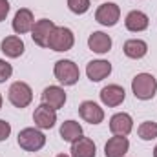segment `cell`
I'll list each match as a JSON object with an SVG mask.
<instances>
[{
  "label": "cell",
  "mask_w": 157,
  "mask_h": 157,
  "mask_svg": "<svg viewBox=\"0 0 157 157\" xmlns=\"http://www.w3.org/2000/svg\"><path fill=\"white\" fill-rule=\"evenodd\" d=\"M132 91L135 95V99H141V101H150L154 99L157 91V80L154 75L150 73H139L135 75L132 80Z\"/></svg>",
  "instance_id": "obj_1"
},
{
  "label": "cell",
  "mask_w": 157,
  "mask_h": 157,
  "mask_svg": "<svg viewBox=\"0 0 157 157\" xmlns=\"http://www.w3.org/2000/svg\"><path fill=\"white\" fill-rule=\"evenodd\" d=\"M73 44H75L73 31L64 26H57L48 40V48L53 51H70L73 48Z\"/></svg>",
  "instance_id": "obj_2"
},
{
  "label": "cell",
  "mask_w": 157,
  "mask_h": 157,
  "mask_svg": "<svg viewBox=\"0 0 157 157\" xmlns=\"http://www.w3.org/2000/svg\"><path fill=\"white\" fill-rule=\"evenodd\" d=\"M53 73H55V78H57L60 84H64V86H73V84H77L78 77H80L78 66L73 60H66V59L55 62Z\"/></svg>",
  "instance_id": "obj_3"
},
{
  "label": "cell",
  "mask_w": 157,
  "mask_h": 157,
  "mask_svg": "<svg viewBox=\"0 0 157 157\" xmlns=\"http://www.w3.org/2000/svg\"><path fill=\"white\" fill-rule=\"evenodd\" d=\"M7 97H9V102L15 106V108H26L31 104L33 101V91L29 88V84L22 82V80H17L9 86V91H7Z\"/></svg>",
  "instance_id": "obj_4"
},
{
  "label": "cell",
  "mask_w": 157,
  "mask_h": 157,
  "mask_svg": "<svg viewBox=\"0 0 157 157\" xmlns=\"http://www.w3.org/2000/svg\"><path fill=\"white\" fill-rule=\"evenodd\" d=\"M46 144V135L39 128H24L18 132V146L26 152H39Z\"/></svg>",
  "instance_id": "obj_5"
},
{
  "label": "cell",
  "mask_w": 157,
  "mask_h": 157,
  "mask_svg": "<svg viewBox=\"0 0 157 157\" xmlns=\"http://www.w3.org/2000/svg\"><path fill=\"white\" fill-rule=\"evenodd\" d=\"M121 18V7L113 2H106V4H101L95 11V20L102 26H115Z\"/></svg>",
  "instance_id": "obj_6"
},
{
  "label": "cell",
  "mask_w": 157,
  "mask_h": 157,
  "mask_svg": "<svg viewBox=\"0 0 157 157\" xmlns=\"http://www.w3.org/2000/svg\"><path fill=\"white\" fill-rule=\"evenodd\" d=\"M99 95H101V101H102L104 106H108V108H117V106H121V104L124 102L126 91H124V88L119 86V84H108V86H104V88L101 90Z\"/></svg>",
  "instance_id": "obj_7"
},
{
  "label": "cell",
  "mask_w": 157,
  "mask_h": 157,
  "mask_svg": "<svg viewBox=\"0 0 157 157\" xmlns=\"http://www.w3.org/2000/svg\"><path fill=\"white\" fill-rule=\"evenodd\" d=\"M33 121H35V126L40 130H49L55 126L57 122V110H53L51 106L48 104H39L35 108V113H33Z\"/></svg>",
  "instance_id": "obj_8"
},
{
  "label": "cell",
  "mask_w": 157,
  "mask_h": 157,
  "mask_svg": "<svg viewBox=\"0 0 157 157\" xmlns=\"http://www.w3.org/2000/svg\"><path fill=\"white\" fill-rule=\"evenodd\" d=\"M57 26L53 24V20H48V18H42V20H37L33 29H31V39L33 42L40 46V48H48V40H49V35L53 33Z\"/></svg>",
  "instance_id": "obj_9"
},
{
  "label": "cell",
  "mask_w": 157,
  "mask_h": 157,
  "mask_svg": "<svg viewBox=\"0 0 157 157\" xmlns=\"http://www.w3.org/2000/svg\"><path fill=\"white\" fill-rule=\"evenodd\" d=\"M78 115L90 124H101L104 121V110L93 101H84L78 106Z\"/></svg>",
  "instance_id": "obj_10"
},
{
  "label": "cell",
  "mask_w": 157,
  "mask_h": 157,
  "mask_svg": "<svg viewBox=\"0 0 157 157\" xmlns=\"http://www.w3.org/2000/svg\"><path fill=\"white\" fill-rule=\"evenodd\" d=\"M35 26V18H33V13L28 9V7H22L15 13V18H13V29L15 33L18 35H24L28 31H31Z\"/></svg>",
  "instance_id": "obj_11"
},
{
  "label": "cell",
  "mask_w": 157,
  "mask_h": 157,
  "mask_svg": "<svg viewBox=\"0 0 157 157\" xmlns=\"http://www.w3.org/2000/svg\"><path fill=\"white\" fill-rule=\"evenodd\" d=\"M112 73V64L108 60H91L86 66V75L91 82H101Z\"/></svg>",
  "instance_id": "obj_12"
},
{
  "label": "cell",
  "mask_w": 157,
  "mask_h": 157,
  "mask_svg": "<svg viewBox=\"0 0 157 157\" xmlns=\"http://www.w3.org/2000/svg\"><path fill=\"white\" fill-rule=\"evenodd\" d=\"M133 128V119L130 117L128 113H115L113 117L110 119V132L113 135H122L126 137Z\"/></svg>",
  "instance_id": "obj_13"
},
{
  "label": "cell",
  "mask_w": 157,
  "mask_h": 157,
  "mask_svg": "<svg viewBox=\"0 0 157 157\" xmlns=\"http://www.w3.org/2000/svg\"><path fill=\"white\" fill-rule=\"evenodd\" d=\"M42 102L51 106L53 110H59L66 102V91L62 88H59V86H48L42 91Z\"/></svg>",
  "instance_id": "obj_14"
},
{
  "label": "cell",
  "mask_w": 157,
  "mask_h": 157,
  "mask_svg": "<svg viewBox=\"0 0 157 157\" xmlns=\"http://www.w3.org/2000/svg\"><path fill=\"white\" fill-rule=\"evenodd\" d=\"M130 148V141L122 135H115L112 139H108L106 146H104V155L106 157H124Z\"/></svg>",
  "instance_id": "obj_15"
},
{
  "label": "cell",
  "mask_w": 157,
  "mask_h": 157,
  "mask_svg": "<svg viewBox=\"0 0 157 157\" xmlns=\"http://www.w3.org/2000/svg\"><path fill=\"white\" fill-rule=\"evenodd\" d=\"M88 48L93 51V53H99V55H104L112 49V39L110 35L102 33V31H93L88 39Z\"/></svg>",
  "instance_id": "obj_16"
},
{
  "label": "cell",
  "mask_w": 157,
  "mask_h": 157,
  "mask_svg": "<svg viewBox=\"0 0 157 157\" xmlns=\"http://www.w3.org/2000/svg\"><path fill=\"white\" fill-rule=\"evenodd\" d=\"M0 49H2V53L6 57L17 59V57H20L24 53V42H22L20 37H17V35H9V37H6V39L0 42Z\"/></svg>",
  "instance_id": "obj_17"
},
{
  "label": "cell",
  "mask_w": 157,
  "mask_h": 157,
  "mask_svg": "<svg viewBox=\"0 0 157 157\" xmlns=\"http://www.w3.org/2000/svg\"><path fill=\"white\" fill-rule=\"evenodd\" d=\"M148 24H150V20H148V17L143 13V11H130L128 15H126V18H124V26H126V29L128 31H133V33H139V31H144L146 28H148Z\"/></svg>",
  "instance_id": "obj_18"
},
{
  "label": "cell",
  "mask_w": 157,
  "mask_h": 157,
  "mask_svg": "<svg viewBox=\"0 0 157 157\" xmlns=\"http://www.w3.org/2000/svg\"><path fill=\"white\" fill-rule=\"evenodd\" d=\"M97 146L88 137H78L71 143V157H95Z\"/></svg>",
  "instance_id": "obj_19"
},
{
  "label": "cell",
  "mask_w": 157,
  "mask_h": 157,
  "mask_svg": "<svg viewBox=\"0 0 157 157\" xmlns=\"http://www.w3.org/2000/svg\"><path fill=\"white\" fill-rule=\"evenodd\" d=\"M124 55L128 59H143L146 53H148V44L141 39H132V40H126L124 42Z\"/></svg>",
  "instance_id": "obj_20"
},
{
  "label": "cell",
  "mask_w": 157,
  "mask_h": 157,
  "mask_svg": "<svg viewBox=\"0 0 157 157\" xmlns=\"http://www.w3.org/2000/svg\"><path fill=\"white\" fill-rule=\"evenodd\" d=\"M60 137L66 143H73L77 141L78 137H82V126L78 124L77 121H66L60 126Z\"/></svg>",
  "instance_id": "obj_21"
},
{
  "label": "cell",
  "mask_w": 157,
  "mask_h": 157,
  "mask_svg": "<svg viewBox=\"0 0 157 157\" xmlns=\"http://www.w3.org/2000/svg\"><path fill=\"white\" fill-rule=\"evenodd\" d=\"M137 133L143 141H152L157 137V122L154 121H144L141 122V126L137 128Z\"/></svg>",
  "instance_id": "obj_22"
},
{
  "label": "cell",
  "mask_w": 157,
  "mask_h": 157,
  "mask_svg": "<svg viewBox=\"0 0 157 157\" xmlns=\"http://www.w3.org/2000/svg\"><path fill=\"white\" fill-rule=\"evenodd\" d=\"M68 7L75 15H84L90 9V0H68Z\"/></svg>",
  "instance_id": "obj_23"
},
{
  "label": "cell",
  "mask_w": 157,
  "mask_h": 157,
  "mask_svg": "<svg viewBox=\"0 0 157 157\" xmlns=\"http://www.w3.org/2000/svg\"><path fill=\"white\" fill-rule=\"evenodd\" d=\"M11 73H13L11 64H9V62H6L4 59H0V82H6L7 78L11 77Z\"/></svg>",
  "instance_id": "obj_24"
},
{
  "label": "cell",
  "mask_w": 157,
  "mask_h": 157,
  "mask_svg": "<svg viewBox=\"0 0 157 157\" xmlns=\"http://www.w3.org/2000/svg\"><path fill=\"white\" fill-rule=\"evenodd\" d=\"M11 133V124L7 121H2L0 119V141H6Z\"/></svg>",
  "instance_id": "obj_25"
},
{
  "label": "cell",
  "mask_w": 157,
  "mask_h": 157,
  "mask_svg": "<svg viewBox=\"0 0 157 157\" xmlns=\"http://www.w3.org/2000/svg\"><path fill=\"white\" fill-rule=\"evenodd\" d=\"M7 13H9V2L7 0H0V22L6 20Z\"/></svg>",
  "instance_id": "obj_26"
},
{
  "label": "cell",
  "mask_w": 157,
  "mask_h": 157,
  "mask_svg": "<svg viewBox=\"0 0 157 157\" xmlns=\"http://www.w3.org/2000/svg\"><path fill=\"white\" fill-rule=\"evenodd\" d=\"M57 157H70V155H66V154H59Z\"/></svg>",
  "instance_id": "obj_27"
},
{
  "label": "cell",
  "mask_w": 157,
  "mask_h": 157,
  "mask_svg": "<svg viewBox=\"0 0 157 157\" xmlns=\"http://www.w3.org/2000/svg\"><path fill=\"white\" fill-rule=\"evenodd\" d=\"M154 157H157V146L154 148Z\"/></svg>",
  "instance_id": "obj_28"
},
{
  "label": "cell",
  "mask_w": 157,
  "mask_h": 157,
  "mask_svg": "<svg viewBox=\"0 0 157 157\" xmlns=\"http://www.w3.org/2000/svg\"><path fill=\"white\" fill-rule=\"evenodd\" d=\"M0 108H2V93H0Z\"/></svg>",
  "instance_id": "obj_29"
}]
</instances>
